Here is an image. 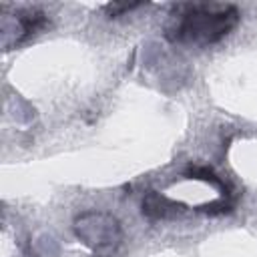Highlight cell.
Returning <instances> with one entry per match:
<instances>
[{"label":"cell","mask_w":257,"mask_h":257,"mask_svg":"<svg viewBox=\"0 0 257 257\" xmlns=\"http://www.w3.org/2000/svg\"><path fill=\"white\" fill-rule=\"evenodd\" d=\"M165 36L175 44L209 46L227 36L237 20L239 10L233 4L217 2H185L175 4Z\"/></svg>","instance_id":"1"},{"label":"cell","mask_w":257,"mask_h":257,"mask_svg":"<svg viewBox=\"0 0 257 257\" xmlns=\"http://www.w3.org/2000/svg\"><path fill=\"white\" fill-rule=\"evenodd\" d=\"M76 237L96 255L112 253L120 243L118 221L106 213H84L74 221Z\"/></svg>","instance_id":"2"},{"label":"cell","mask_w":257,"mask_h":257,"mask_svg":"<svg viewBox=\"0 0 257 257\" xmlns=\"http://www.w3.org/2000/svg\"><path fill=\"white\" fill-rule=\"evenodd\" d=\"M177 207H183L179 203H173L169 201L167 197L151 191L145 199H143V215H147L149 219H165V217H171Z\"/></svg>","instance_id":"3"},{"label":"cell","mask_w":257,"mask_h":257,"mask_svg":"<svg viewBox=\"0 0 257 257\" xmlns=\"http://www.w3.org/2000/svg\"><path fill=\"white\" fill-rule=\"evenodd\" d=\"M141 4H128V2H122V4H118V2H114V4H106L104 8H106V12L110 14V16H120L122 12H131V10H135V8H139Z\"/></svg>","instance_id":"4"}]
</instances>
